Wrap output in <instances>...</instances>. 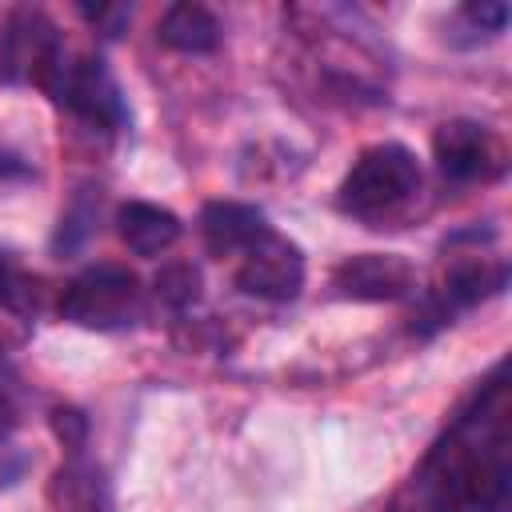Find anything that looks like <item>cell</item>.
<instances>
[{
  "instance_id": "10",
  "label": "cell",
  "mask_w": 512,
  "mask_h": 512,
  "mask_svg": "<svg viewBox=\"0 0 512 512\" xmlns=\"http://www.w3.org/2000/svg\"><path fill=\"white\" fill-rule=\"evenodd\" d=\"M116 232L136 256H160L180 240V220L176 212L148 204V200H128L116 212Z\"/></svg>"
},
{
  "instance_id": "9",
  "label": "cell",
  "mask_w": 512,
  "mask_h": 512,
  "mask_svg": "<svg viewBox=\"0 0 512 512\" xmlns=\"http://www.w3.org/2000/svg\"><path fill=\"white\" fill-rule=\"evenodd\" d=\"M268 220L260 208L252 204H240V200H212L204 204L200 212V236H204V248L212 256H244L260 236H268Z\"/></svg>"
},
{
  "instance_id": "6",
  "label": "cell",
  "mask_w": 512,
  "mask_h": 512,
  "mask_svg": "<svg viewBox=\"0 0 512 512\" xmlns=\"http://www.w3.org/2000/svg\"><path fill=\"white\" fill-rule=\"evenodd\" d=\"M236 288L256 296V300H292V296H300V288H304V252L280 232L260 236L240 256Z\"/></svg>"
},
{
  "instance_id": "16",
  "label": "cell",
  "mask_w": 512,
  "mask_h": 512,
  "mask_svg": "<svg viewBox=\"0 0 512 512\" xmlns=\"http://www.w3.org/2000/svg\"><path fill=\"white\" fill-rule=\"evenodd\" d=\"M464 16L480 28V32H500L508 24V8L504 4H464Z\"/></svg>"
},
{
  "instance_id": "13",
  "label": "cell",
  "mask_w": 512,
  "mask_h": 512,
  "mask_svg": "<svg viewBox=\"0 0 512 512\" xmlns=\"http://www.w3.org/2000/svg\"><path fill=\"white\" fill-rule=\"evenodd\" d=\"M48 500L56 504V512H104L108 508L100 472L80 456H72L68 464L56 468V476L48 484Z\"/></svg>"
},
{
  "instance_id": "17",
  "label": "cell",
  "mask_w": 512,
  "mask_h": 512,
  "mask_svg": "<svg viewBox=\"0 0 512 512\" xmlns=\"http://www.w3.org/2000/svg\"><path fill=\"white\" fill-rule=\"evenodd\" d=\"M84 16H88L92 24H100L104 36H116L120 24H128V8H84Z\"/></svg>"
},
{
  "instance_id": "5",
  "label": "cell",
  "mask_w": 512,
  "mask_h": 512,
  "mask_svg": "<svg viewBox=\"0 0 512 512\" xmlns=\"http://www.w3.org/2000/svg\"><path fill=\"white\" fill-rule=\"evenodd\" d=\"M432 156L448 180H496L508 164L504 140L480 120H448L432 136Z\"/></svg>"
},
{
  "instance_id": "11",
  "label": "cell",
  "mask_w": 512,
  "mask_h": 512,
  "mask_svg": "<svg viewBox=\"0 0 512 512\" xmlns=\"http://www.w3.org/2000/svg\"><path fill=\"white\" fill-rule=\"evenodd\" d=\"M500 288H504V264L484 260V256H460V260H452V268L440 280V308L448 316L456 308L480 304L484 296H492Z\"/></svg>"
},
{
  "instance_id": "4",
  "label": "cell",
  "mask_w": 512,
  "mask_h": 512,
  "mask_svg": "<svg viewBox=\"0 0 512 512\" xmlns=\"http://www.w3.org/2000/svg\"><path fill=\"white\" fill-rule=\"evenodd\" d=\"M48 92L64 108H72L76 116H84L100 128H120L128 120L120 84H116V76L108 72V64L100 56H64Z\"/></svg>"
},
{
  "instance_id": "7",
  "label": "cell",
  "mask_w": 512,
  "mask_h": 512,
  "mask_svg": "<svg viewBox=\"0 0 512 512\" xmlns=\"http://www.w3.org/2000/svg\"><path fill=\"white\" fill-rule=\"evenodd\" d=\"M332 288L344 300H400L416 288V268L400 252H360L332 268Z\"/></svg>"
},
{
  "instance_id": "14",
  "label": "cell",
  "mask_w": 512,
  "mask_h": 512,
  "mask_svg": "<svg viewBox=\"0 0 512 512\" xmlns=\"http://www.w3.org/2000/svg\"><path fill=\"white\" fill-rule=\"evenodd\" d=\"M156 292L168 300V304H192L200 296V272L188 268V264H176V268H164L156 276Z\"/></svg>"
},
{
  "instance_id": "15",
  "label": "cell",
  "mask_w": 512,
  "mask_h": 512,
  "mask_svg": "<svg viewBox=\"0 0 512 512\" xmlns=\"http://www.w3.org/2000/svg\"><path fill=\"white\" fill-rule=\"evenodd\" d=\"M32 300H36L32 280H28V276H24L8 256H0V304L28 312V308H32Z\"/></svg>"
},
{
  "instance_id": "8",
  "label": "cell",
  "mask_w": 512,
  "mask_h": 512,
  "mask_svg": "<svg viewBox=\"0 0 512 512\" xmlns=\"http://www.w3.org/2000/svg\"><path fill=\"white\" fill-rule=\"evenodd\" d=\"M64 56L68 52H64V44H60V36H56V28H52V20L44 12L24 8V12L12 16L4 60H8V68L16 76H28L48 92L56 72H60V64H64Z\"/></svg>"
},
{
  "instance_id": "18",
  "label": "cell",
  "mask_w": 512,
  "mask_h": 512,
  "mask_svg": "<svg viewBox=\"0 0 512 512\" xmlns=\"http://www.w3.org/2000/svg\"><path fill=\"white\" fill-rule=\"evenodd\" d=\"M20 472H24V456H16L12 448L0 444V484H12Z\"/></svg>"
},
{
  "instance_id": "12",
  "label": "cell",
  "mask_w": 512,
  "mask_h": 512,
  "mask_svg": "<svg viewBox=\"0 0 512 512\" xmlns=\"http://www.w3.org/2000/svg\"><path fill=\"white\" fill-rule=\"evenodd\" d=\"M156 36H160L168 48L196 56V52H212V48L220 44L224 28H220L216 12L204 8V4H172V8L160 16Z\"/></svg>"
},
{
  "instance_id": "3",
  "label": "cell",
  "mask_w": 512,
  "mask_h": 512,
  "mask_svg": "<svg viewBox=\"0 0 512 512\" xmlns=\"http://www.w3.org/2000/svg\"><path fill=\"white\" fill-rule=\"evenodd\" d=\"M60 316L76 328L112 332L140 316V280L120 264L84 268L60 296Z\"/></svg>"
},
{
  "instance_id": "2",
  "label": "cell",
  "mask_w": 512,
  "mask_h": 512,
  "mask_svg": "<svg viewBox=\"0 0 512 512\" xmlns=\"http://www.w3.org/2000/svg\"><path fill=\"white\" fill-rule=\"evenodd\" d=\"M420 188V160L404 144L364 148L340 180V208L356 220H384Z\"/></svg>"
},
{
  "instance_id": "1",
  "label": "cell",
  "mask_w": 512,
  "mask_h": 512,
  "mask_svg": "<svg viewBox=\"0 0 512 512\" xmlns=\"http://www.w3.org/2000/svg\"><path fill=\"white\" fill-rule=\"evenodd\" d=\"M512 464H508V436L504 420L480 440H464L460 432L432 464L428 496L440 512H500L508 504Z\"/></svg>"
}]
</instances>
